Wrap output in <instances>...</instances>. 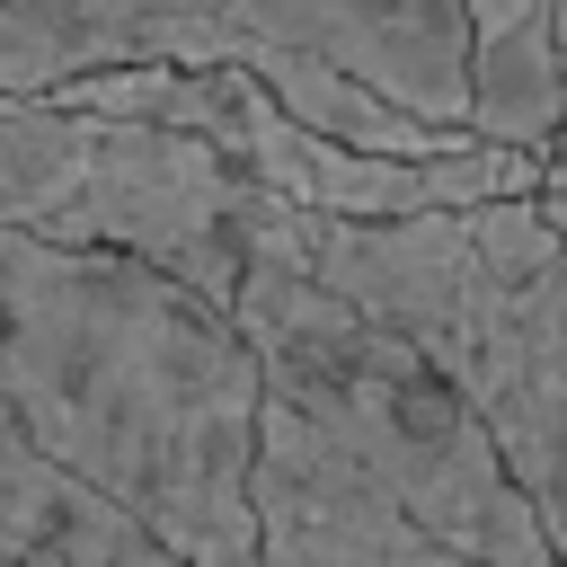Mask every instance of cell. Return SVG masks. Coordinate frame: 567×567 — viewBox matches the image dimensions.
<instances>
[{"mask_svg": "<svg viewBox=\"0 0 567 567\" xmlns=\"http://www.w3.org/2000/svg\"><path fill=\"white\" fill-rule=\"evenodd\" d=\"M0 416L186 567H257L266 363L195 284L0 230Z\"/></svg>", "mask_w": 567, "mask_h": 567, "instance_id": "obj_1", "label": "cell"}, {"mask_svg": "<svg viewBox=\"0 0 567 567\" xmlns=\"http://www.w3.org/2000/svg\"><path fill=\"white\" fill-rule=\"evenodd\" d=\"M133 62L257 71L292 124L390 159L478 142L461 0H0V97Z\"/></svg>", "mask_w": 567, "mask_h": 567, "instance_id": "obj_2", "label": "cell"}, {"mask_svg": "<svg viewBox=\"0 0 567 567\" xmlns=\"http://www.w3.org/2000/svg\"><path fill=\"white\" fill-rule=\"evenodd\" d=\"M301 266L408 337L496 434L514 487L567 558V239L540 195L416 221H319L292 213Z\"/></svg>", "mask_w": 567, "mask_h": 567, "instance_id": "obj_3", "label": "cell"}, {"mask_svg": "<svg viewBox=\"0 0 567 567\" xmlns=\"http://www.w3.org/2000/svg\"><path fill=\"white\" fill-rule=\"evenodd\" d=\"M239 328L266 363V390L292 399L328 443H346L443 549H461L470 567H567L549 523L514 487L496 434L478 425V408L408 337H390L301 266V230L284 195H266L257 213Z\"/></svg>", "mask_w": 567, "mask_h": 567, "instance_id": "obj_4", "label": "cell"}, {"mask_svg": "<svg viewBox=\"0 0 567 567\" xmlns=\"http://www.w3.org/2000/svg\"><path fill=\"white\" fill-rule=\"evenodd\" d=\"M257 213L266 186L221 142L80 115L62 97H0V230L115 248L239 310Z\"/></svg>", "mask_w": 567, "mask_h": 567, "instance_id": "obj_5", "label": "cell"}, {"mask_svg": "<svg viewBox=\"0 0 567 567\" xmlns=\"http://www.w3.org/2000/svg\"><path fill=\"white\" fill-rule=\"evenodd\" d=\"M257 567H470L346 443L266 390L257 425Z\"/></svg>", "mask_w": 567, "mask_h": 567, "instance_id": "obj_6", "label": "cell"}, {"mask_svg": "<svg viewBox=\"0 0 567 567\" xmlns=\"http://www.w3.org/2000/svg\"><path fill=\"white\" fill-rule=\"evenodd\" d=\"M0 567H186V558L159 549L115 496L44 461L0 416Z\"/></svg>", "mask_w": 567, "mask_h": 567, "instance_id": "obj_7", "label": "cell"}, {"mask_svg": "<svg viewBox=\"0 0 567 567\" xmlns=\"http://www.w3.org/2000/svg\"><path fill=\"white\" fill-rule=\"evenodd\" d=\"M470 18V133L549 159L567 133L558 0H461Z\"/></svg>", "mask_w": 567, "mask_h": 567, "instance_id": "obj_8", "label": "cell"}, {"mask_svg": "<svg viewBox=\"0 0 567 567\" xmlns=\"http://www.w3.org/2000/svg\"><path fill=\"white\" fill-rule=\"evenodd\" d=\"M540 213H549V230L567 239V168H558V159H549V186H540Z\"/></svg>", "mask_w": 567, "mask_h": 567, "instance_id": "obj_9", "label": "cell"}, {"mask_svg": "<svg viewBox=\"0 0 567 567\" xmlns=\"http://www.w3.org/2000/svg\"><path fill=\"white\" fill-rule=\"evenodd\" d=\"M549 159H558V168H567V133H558V151H549Z\"/></svg>", "mask_w": 567, "mask_h": 567, "instance_id": "obj_10", "label": "cell"}]
</instances>
